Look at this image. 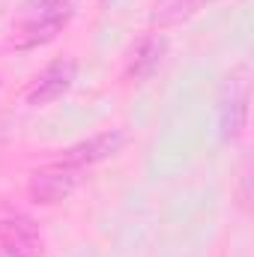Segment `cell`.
<instances>
[{
	"label": "cell",
	"instance_id": "5",
	"mask_svg": "<svg viewBox=\"0 0 254 257\" xmlns=\"http://www.w3.org/2000/svg\"><path fill=\"white\" fill-rule=\"evenodd\" d=\"M75 78H78V63L72 57H60V60L48 63L33 81V87L27 90V105L39 108V105H51V102L63 99L72 90Z\"/></svg>",
	"mask_w": 254,
	"mask_h": 257
},
{
	"label": "cell",
	"instance_id": "9",
	"mask_svg": "<svg viewBox=\"0 0 254 257\" xmlns=\"http://www.w3.org/2000/svg\"><path fill=\"white\" fill-rule=\"evenodd\" d=\"M0 257H27V254L18 251V248H12V245H3V242H0Z\"/></svg>",
	"mask_w": 254,
	"mask_h": 257
},
{
	"label": "cell",
	"instance_id": "1",
	"mask_svg": "<svg viewBox=\"0 0 254 257\" xmlns=\"http://www.w3.org/2000/svg\"><path fill=\"white\" fill-rule=\"evenodd\" d=\"M75 15V0H27L18 12L12 45L21 51L48 45Z\"/></svg>",
	"mask_w": 254,
	"mask_h": 257
},
{
	"label": "cell",
	"instance_id": "8",
	"mask_svg": "<svg viewBox=\"0 0 254 257\" xmlns=\"http://www.w3.org/2000/svg\"><path fill=\"white\" fill-rule=\"evenodd\" d=\"M209 0H156L153 12H150V24L153 27H174L180 21H189L191 15H197Z\"/></svg>",
	"mask_w": 254,
	"mask_h": 257
},
{
	"label": "cell",
	"instance_id": "10",
	"mask_svg": "<svg viewBox=\"0 0 254 257\" xmlns=\"http://www.w3.org/2000/svg\"><path fill=\"white\" fill-rule=\"evenodd\" d=\"M102 3H111V0H102Z\"/></svg>",
	"mask_w": 254,
	"mask_h": 257
},
{
	"label": "cell",
	"instance_id": "4",
	"mask_svg": "<svg viewBox=\"0 0 254 257\" xmlns=\"http://www.w3.org/2000/svg\"><path fill=\"white\" fill-rule=\"evenodd\" d=\"M81 183V171L75 168H63V165H48V168H39L30 174L27 180V197L39 206H54V203H63L69 194L78 189Z\"/></svg>",
	"mask_w": 254,
	"mask_h": 257
},
{
	"label": "cell",
	"instance_id": "6",
	"mask_svg": "<svg viewBox=\"0 0 254 257\" xmlns=\"http://www.w3.org/2000/svg\"><path fill=\"white\" fill-rule=\"evenodd\" d=\"M0 242L24 251L27 257L42 254V236L36 221L15 209H0Z\"/></svg>",
	"mask_w": 254,
	"mask_h": 257
},
{
	"label": "cell",
	"instance_id": "7",
	"mask_svg": "<svg viewBox=\"0 0 254 257\" xmlns=\"http://www.w3.org/2000/svg\"><path fill=\"white\" fill-rule=\"evenodd\" d=\"M165 54H168V39H165L162 33L144 36V39L132 48V54H129L126 78L129 81H147V78H153V75L159 72L162 60H165Z\"/></svg>",
	"mask_w": 254,
	"mask_h": 257
},
{
	"label": "cell",
	"instance_id": "3",
	"mask_svg": "<svg viewBox=\"0 0 254 257\" xmlns=\"http://www.w3.org/2000/svg\"><path fill=\"white\" fill-rule=\"evenodd\" d=\"M129 144V135L123 128H108V132H99V135H90L72 147H66L57 159V165L63 168H75V171H84V168H93L99 162H108L114 159L117 153H123V147Z\"/></svg>",
	"mask_w": 254,
	"mask_h": 257
},
{
	"label": "cell",
	"instance_id": "2",
	"mask_svg": "<svg viewBox=\"0 0 254 257\" xmlns=\"http://www.w3.org/2000/svg\"><path fill=\"white\" fill-rule=\"evenodd\" d=\"M248 102H251V81H248V69L239 66L224 78L218 96V128L224 141L242 138L248 123Z\"/></svg>",
	"mask_w": 254,
	"mask_h": 257
}]
</instances>
